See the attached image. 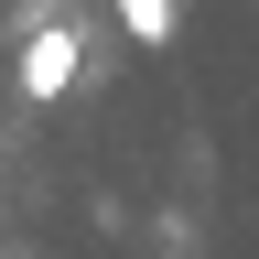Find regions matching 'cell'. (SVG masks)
<instances>
[{"label": "cell", "mask_w": 259, "mask_h": 259, "mask_svg": "<svg viewBox=\"0 0 259 259\" xmlns=\"http://www.w3.org/2000/svg\"><path fill=\"white\" fill-rule=\"evenodd\" d=\"M76 65H87V54H76V32H65V22H44V32L22 44V76H11V87L32 97V108H54V97H76Z\"/></svg>", "instance_id": "1"}, {"label": "cell", "mask_w": 259, "mask_h": 259, "mask_svg": "<svg viewBox=\"0 0 259 259\" xmlns=\"http://www.w3.org/2000/svg\"><path fill=\"white\" fill-rule=\"evenodd\" d=\"M119 32H130V44H173V32H184V0H119Z\"/></svg>", "instance_id": "2"}]
</instances>
